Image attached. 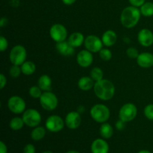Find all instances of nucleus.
I'll return each mask as SVG.
<instances>
[{
	"instance_id": "1",
	"label": "nucleus",
	"mask_w": 153,
	"mask_h": 153,
	"mask_svg": "<svg viewBox=\"0 0 153 153\" xmlns=\"http://www.w3.org/2000/svg\"><path fill=\"white\" fill-rule=\"evenodd\" d=\"M94 91L97 97L103 101L111 100L115 94V86L111 81L102 79L94 84Z\"/></svg>"
},
{
	"instance_id": "2",
	"label": "nucleus",
	"mask_w": 153,
	"mask_h": 153,
	"mask_svg": "<svg viewBox=\"0 0 153 153\" xmlns=\"http://www.w3.org/2000/svg\"><path fill=\"white\" fill-rule=\"evenodd\" d=\"M141 13L138 7L128 6L123 10L120 15V22L126 28H131L138 23Z\"/></svg>"
},
{
	"instance_id": "3",
	"label": "nucleus",
	"mask_w": 153,
	"mask_h": 153,
	"mask_svg": "<svg viewBox=\"0 0 153 153\" xmlns=\"http://www.w3.org/2000/svg\"><path fill=\"white\" fill-rule=\"evenodd\" d=\"M91 116L92 119L99 123H106L110 118V109L103 104H96L91 108Z\"/></svg>"
},
{
	"instance_id": "4",
	"label": "nucleus",
	"mask_w": 153,
	"mask_h": 153,
	"mask_svg": "<svg viewBox=\"0 0 153 153\" xmlns=\"http://www.w3.org/2000/svg\"><path fill=\"white\" fill-rule=\"evenodd\" d=\"M27 52L25 48L22 45H16L10 50L9 59L12 64L21 66L26 61Z\"/></svg>"
},
{
	"instance_id": "5",
	"label": "nucleus",
	"mask_w": 153,
	"mask_h": 153,
	"mask_svg": "<svg viewBox=\"0 0 153 153\" xmlns=\"http://www.w3.org/2000/svg\"><path fill=\"white\" fill-rule=\"evenodd\" d=\"M40 100V104L44 110L53 111L58 107V100L57 96L51 91L43 92Z\"/></svg>"
},
{
	"instance_id": "6",
	"label": "nucleus",
	"mask_w": 153,
	"mask_h": 153,
	"mask_svg": "<svg viewBox=\"0 0 153 153\" xmlns=\"http://www.w3.org/2000/svg\"><path fill=\"white\" fill-rule=\"evenodd\" d=\"M22 119H23L25 125L27 126L34 128L38 126L42 120L41 114L36 109H28L25 110L22 114Z\"/></svg>"
},
{
	"instance_id": "7",
	"label": "nucleus",
	"mask_w": 153,
	"mask_h": 153,
	"mask_svg": "<svg viewBox=\"0 0 153 153\" xmlns=\"http://www.w3.org/2000/svg\"><path fill=\"white\" fill-rule=\"evenodd\" d=\"M137 115V108L133 103H126L120 108L119 111V117L126 123L134 120Z\"/></svg>"
},
{
	"instance_id": "8",
	"label": "nucleus",
	"mask_w": 153,
	"mask_h": 153,
	"mask_svg": "<svg viewBox=\"0 0 153 153\" xmlns=\"http://www.w3.org/2000/svg\"><path fill=\"white\" fill-rule=\"evenodd\" d=\"M8 109L15 114H20L25 111L26 104L22 97L18 96H12L7 100Z\"/></svg>"
},
{
	"instance_id": "9",
	"label": "nucleus",
	"mask_w": 153,
	"mask_h": 153,
	"mask_svg": "<svg viewBox=\"0 0 153 153\" xmlns=\"http://www.w3.org/2000/svg\"><path fill=\"white\" fill-rule=\"evenodd\" d=\"M46 128L51 132H58L64 128L65 121L58 115H51L46 119Z\"/></svg>"
},
{
	"instance_id": "10",
	"label": "nucleus",
	"mask_w": 153,
	"mask_h": 153,
	"mask_svg": "<svg viewBox=\"0 0 153 153\" xmlns=\"http://www.w3.org/2000/svg\"><path fill=\"white\" fill-rule=\"evenodd\" d=\"M50 37L56 43L66 40L67 37V30L64 25L56 23L52 25L49 30Z\"/></svg>"
},
{
	"instance_id": "11",
	"label": "nucleus",
	"mask_w": 153,
	"mask_h": 153,
	"mask_svg": "<svg viewBox=\"0 0 153 153\" xmlns=\"http://www.w3.org/2000/svg\"><path fill=\"white\" fill-rule=\"evenodd\" d=\"M84 44H85L86 49H88L92 53L100 52V51L102 49L103 46H104L102 41V39L94 34L88 36L85 38Z\"/></svg>"
},
{
	"instance_id": "12",
	"label": "nucleus",
	"mask_w": 153,
	"mask_h": 153,
	"mask_svg": "<svg viewBox=\"0 0 153 153\" xmlns=\"http://www.w3.org/2000/svg\"><path fill=\"white\" fill-rule=\"evenodd\" d=\"M65 125L70 129H76L79 128L82 123L81 114L78 111H70L66 115Z\"/></svg>"
},
{
	"instance_id": "13",
	"label": "nucleus",
	"mask_w": 153,
	"mask_h": 153,
	"mask_svg": "<svg viewBox=\"0 0 153 153\" xmlns=\"http://www.w3.org/2000/svg\"><path fill=\"white\" fill-rule=\"evenodd\" d=\"M76 61L80 67L87 68L92 64L94 61V56L92 52L88 49H84L78 53L76 57Z\"/></svg>"
},
{
	"instance_id": "14",
	"label": "nucleus",
	"mask_w": 153,
	"mask_h": 153,
	"mask_svg": "<svg viewBox=\"0 0 153 153\" xmlns=\"http://www.w3.org/2000/svg\"><path fill=\"white\" fill-rule=\"evenodd\" d=\"M137 40L141 46L149 47L153 44V33L148 28H143L138 32Z\"/></svg>"
},
{
	"instance_id": "15",
	"label": "nucleus",
	"mask_w": 153,
	"mask_h": 153,
	"mask_svg": "<svg viewBox=\"0 0 153 153\" xmlns=\"http://www.w3.org/2000/svg\"><path fill=\"white\" fill-rule=\"evenodd\" d=\"M108 143L102 138L96 139L91 144V152L92 153H108Z\"/></svg>"
},
{
	"instance_id": "16",
	"label": "nucleus",
	"mask_w": 153,
	"mask_h": 153,
	"mask_svg": "<svg viewBox=\"0 0 153 153\" xmlns=\"http://www.w3.org/2000/svg\"><path fill=\"white\" fill-rule=\"evenodd\" d=\"M137 63L142 68H149L153 66V54L142 52L137 58Z\"/></svg>"
},
{
	"instance_id": "17",
	"label": "nucleus",
	"mask_w": 153,
	"mask_h": 153,
	"mask_svg": "<svg viewBox=\"0 0 153 153\" xmlns=\"http://www.w3.org/2000/svg\"><path fill=\"white\" fill-rule=\"evenodd\" d=\"M56 49L58 53L64 56H70L75 52V48L66 40L56 43Z\"/></svg>"
},
{
	"instance_id": "18",
	"label": "nucleus",
	"mask_w": 153,
	"mask_h": 153,
	"mask_svg": "<svg viewBox=\"0 0 153 153\" xmlns=\"http://www.w3.org/2000/svg\"><path fill=\"white\" fill-rule=\"evenodd\" d=\"M117 40V36L115 31L113 30H107L103 33L102 36V41L103 45L107 47L114 46Z\"/></svg>"
},
{
	"instance_id": "19",
	"label": "nucleus",
	"mask_w": 153,
	"mask_h": 153,
	"mask_svg": "<svg viewBox=\"0 0 153 153\" xmlns=\"http://www.w3.org/2000/svg\"><path fill=\"white\" fill-rule=\"evenodd\" d=\"M85 36L81 32H74L70 34L67 41L76 49V48L80 47L82 44L85 43Z\"/></svg>"
},
{
	"instance_id": "20",
	"label": "nucleus",
	"mask_w": 153,
	"mask_h": 153,
	"mask_svg": "<svg viewBox=\"0 0 153 153\" xmlns=\"http://www.w3.org/2000/svg\"><path fill=\"white\" fill-rule=\"evenodd\" d=\"M95 82L91 79V76H83L80 78L78 82L79 89L83 91H88L94 88Z\"/></svg>"
},
{
	"instance_id": "21",
	"label": "nucleus",
	"mask_w": 153,
	"mask_h": 153,
	"mask_svg": "<svg viewBox=\"0 0 153 153\" xmlns=\"http://www.w3.org/2000/svg\"><path fill=\"white\" fill-rule=\"evenodd\" d=\"M37 85L40 88V89L45 91H51L52 89V79L48 75H42L40 76L37 82Z\"/></svg>"
},
{
	"instance_id": "22",
	"label": "nucleus",
	"mask_w": 153,
	"mask_h": 153,
	"mask_svg": "<svg viewBox=\"0 0 153 153\" xmlns=\"http://www.w3.org/2000/svg\"><path fill=\"white\" fill-rule=\"evenodd\" d=\"M100 133L102 137L104 139H109L113 136L114 134V128L111 125L108 123H102L101 126L100 128Z\"/></svg>"
},
{
	"instance_id": "23",
	"label": "nucleus",
	"mask_w": 153,
	"mask_h": 153,
	"mask_svg": "<svg viewBox=\"0 0 153 153\" xmlns=\"http://www.w3.org/2000/svg\"><path fill=\"white\" fill-rule=\"evenodd\" d=\"M22 74L25 76H31L36 71V65L32 61H26L20 66Z\"/></svg>"
},
{
	"instance_id": "24",
	"label": "nucleus",
	"mask_w": 153,
	"mask_h": 153,
	"mask_svg": "<svg viewBox=\"0 0 153 153\" xmlns=\"http://www.w3.org/2000/svg\"><path fill=\"white\" fill-rule=\"evenodd\" d=\"M46 135V128L42 126H36L33 128L31 133V137L32 140L35 141L42 140Z\"/></svg>"
},
{
	"instance_id": "25",
	"label": "nucleus",
	"mask_w": 153,
	"mask_h": 153,
	"mask_svg": "<svg viewBox=\"0 0 153 153\" xmlns=\"http://www.w3.org/2000/svg\"><path fill=\"white\" fill-rule=\"evenodd\" d=\"M25 125L23 119L22 117H15L13 119L10 120V123H9V126L13 131H19V130L22 129V127Z\"/></svg>"
},
{
	"instance_id": "26",
	"label": "nucleus",
	"mask_w": 153,
	"mask_h": 153,
	"mask_svg": "<svg viewBox=\"0 0 153 153\" xmlns=\"http://www.w3.org/2000/svg\"><path fill=\"white\" fill-rule=\"evenodd\" d=\"M140 10L141 15L146 16V17L153 16V2H151V1L145 2L140 7Z\"/></svg>"
},
{
	"instance_id": "27",
	"label": "nucleus",
	"mask_w": 153,
	"mask_h": 153,
	"mask_svg": "<svg viewBox=\"0 0 153 153\" xmlns=\"http://www.w3.org/2000/svg\"><path fill=\"white\" fill-rule=\"evenodd\" d=\"M103 75L104 73L100 67H94L90 73V76L95 82L102 80L103 79Z\"/></svg>"
},
{
	"instance_id": "28",
	"label": "nucleus",
	"mask_w": 153,
	"mask_h": 153,
	"mask_svg": "<svg viewBox=\"0 0 153 153\" xmlns=\"http://www.w3.org/2000/svg\"><path fill=\"white\" fill-rule=\"evenodd\" d=\"M28 94L31 96L32 98L34 99H40L41 95L43 94V91L40 89V87L37 85H34V86L31 87L29 88V91H28Z\"/></svg>"
},
{
	"instance_id": "29",
	"label": "nucleus",
	"mask_w": 153,
	"mask_h": 153,
	"mask_svg": "<svg viewBox=\"0 0 153 153\" xmlns=\"http://www.w3.org/2000/svg\"><path fill=\"white\" fill-rule=\"evenodd\" d=\"M99 54H100V57L101 58V59L103 60V61H110L112 58L111 51L108 49V48H102L100 51Z\"/></svg>"
},
{
	"instance_id": "30",
	"label": "nucleus",
	"mask_w": 153,
	"mask_h": 153,
	"mask_svg": "<svg viewBox=\"0 0 153 153\" xmlns=\"http://www.w3.org/2000/svg\"><path fill=\"white\" fill-rule=\"evenodd\" d=\"M21 73H22V70H21L20 66L13 64L10 67V70H9V74L12 78H15V79L18 78L20 76Z\"/></svg>"
},
{
	"instance_id": "31",
	"label": "nucleus",
	"mask_w": 153,
	"mask_h": 153,
	"mask_svg": "<svg viewBox=\"0 0 153 153\" xmlns=\"http://www.w3.org/2000/svg\"><path fill=\"white\" fill-rule=\"evenodd\" d=\"M145 117L149 120L153 121V104H149L144 108L143 110Z\"/></svg>"
},
{
	"instance_id": "32",
	"label": "nucleus",
	"mask_w": 153,
	"mask_h": 153,
	"mask_svg": "<svg viewBox=\"0 0 153 153\" xmlns=\"http://www.w3.org/2000/svg\"><path fill=\"white\" fill-rule=\"evenodd\" d=\"M127 56L131 59H137V58L139 55V52L136 48L134 47H129L126 50Z\"/></svg>"
},
{
	"instance_id": "33",
	"label": "nucleus",
	"mask_w": 153,
	"mask_h": 153,
	"mask_svg": "<svg viewBox=\"0 0 153 153\" xmlns=\"http://www.w3.org/2000/svg\"><path fill=\"white\" fill-rule=\"evenodd\" d=\"M8 47V41L7 39L3 36L0 37V51L1 52H4Z\"/></svg>"
},
{
	"instance_id": "34",
	"label": "nucleus",
	"mask_w": 153,
	"mask_h": 153,
	"mask_svg": "<svg viewBox=\"0 0 153 153\" xmlns=\"http://www.w3.org/2000/svg\"><path fill=\"white\" fill-rule=\"evenodd\" d=\"M35 147L33 144L28 143L25 145L23 149V153H35Z\"/></svg>"
},
{
	"instance_id": "35",
	"label": "nucleus",
	"mask_w": 153,
	"mask_h": 153,
	"mask_svg": "<svg viewBox=\"0 0 153 153\" xmlns=\"http://www.w3.org/2000/svg\"><path fill=\"white\" fill-rule=\"evenodd\" d=\"M126 123L125 121L120 119L119 120L117 121L116 124H115V126H116V128L117 130H119V131H123V130L125 128Z\"/></svg>"
},
{
	"instance_id": "36",
	"label": "nucleus",
	"mask_w": 153,
	"mask_h": 153,
	"mask_svg": "<svg viewBox=\"0 0 153 153\" xmlns=\"http://www.w3.org/2000/svg\"><path fill=\"white\" fill-rule=\"evenodd\" d=\"M129 1V3L132 6H134V7H141L143 4L145 3V1L146 0H128Z\"/></svg>"
},
{
	"instance_id": "37",
	"label": "nucleus",
	"mask_w": 153,
	"mask_h": 153,
	"mask_svg": "<svg viewBox=\"0 0 153 153\" xmlns=\"http://www.w3.org/2000/svg\"><path fill=\"white\" fill-rule=\"evenodd\" d=\"M7 84V79L4 74H0V88L3 89Z\"/></svg>"
},
{
	"instance_id": "38",
	"label": "nucleus",
	"mask_w": 153,
	"mask_h": 153,
	"mask_svg": "<svg viewBox=\"0 0 153 153\" xmlns=\"http://www.w3.org/2000/svg\"><path fill=\"white\" fill-rule=\"evenodd\" d=\"M7 148L3 141L0 142V153H7Z\"/></svg>"
},
{
	"instance_id": "39",
	"label": "nucleus",
	"mask_w": 153,
	"mask_h": 153,
	"mask_svg": "<svg viewBox=\"0 0 153 153\" xmlns=\"http://www.w3.org/2000/svg\"><path fill=\"white\" fill-rule=\"evenodd\" d=\"M7 24V19H6L5 17H2L0 20V26L4 27Z\"/></svg>"
},
{
	"instance_id": "40",
	"label": "nucleus",
	"mask_w": 153,
	"mask_h": 153,
	"mask_svg": "<svg viewBox=\"0 0 153 153\" xmlns=\"http://www.w3.org/2000/svg\"><path fill=\"white\" fill-rule=\"evenodd\" d=\"M76 1V0H62L63 3L66 5H71V4H74Z\"/></svg>"
},
{
	"instance_id": "41",
	"label": "nucleus",
	"mask_w": 153,
	"mask_h": 153,
	"mask_svg": "<svg viewBox=\"0 0 153 153\" xmlns=\"http://www.w3.org/2000/svg\"><path fill=\"white\" fill-rule=\"evenodd\" d=\"M85 108H84L82 105H80L79 108H78L77 111L79 112V113L82 114V113H84V112H85Z\"/></svg>"
},
{
	"instance_id": "42",
	"label": "nucleus",
	"mask_w": 153,
	"mask_h": 153,
	"mask_svg": "<svg viewBox=\"0 0 153 153\" xmlns=\"http://www.w3.org/2000/svg\"><path fill=\"white\" fill-rule=\"evenodd\" d=\"M137 153H151L149 150H146V149H143V150H140V152H138Z\"/></svg>"
},
{
	"instance_id": "43",
	"label": "nucleus",
	"mask_w": 153,
	"mask_h": 153,
	"mask_svg": "<svg viewBox=\"0 0 153 153\" xmlns=\"http://www.w3.org/2000/svg\"><path fill=\"white\" fill-rule=\"evenodd\" d=\"M66 153H80V152H78V151H76V150H70Z\"/></svg>"
},
{
	"instance_id": "44",
	"label": "nucleus",
	"mask_w": 153,
	"mask_h": 153,
	"mask_svg": "<svg viewBox=\"0 0 153 153\" xmlns=\"http://www.w3.org/2000/svg\"><path fill=\"white\" fill-rule=\"evenodd\" d=\"M42 153H53V152H52V151H49V150H47V151H44V152H42Z\"/></svg>"
}]
</instances>
